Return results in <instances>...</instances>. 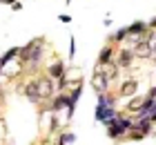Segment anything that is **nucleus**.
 Wrapping results in <instances>:
<instances>
[{"mask_svg": "<svg viewBox=\"0 0 156 145\" xmlns=\"http://www.w3.org/2000/svg\"><path fill=\"white\" fill-rule=\"evenodd\" d=\"M42 40H31L29 45L20 47V58H23V63H29L31 67H36V65L42 60Z\"/></svg>", "mask_w": 156, "mask_h": 145, "instance_id": "1", "label": "nucleus"}, {"mask_svg": "<svg viewBox=\"0 0 156 145\" xmlns=\"http://www.w3.org/2000/svg\"><path fill=\"white\" fill-rule=\"evenodd\" d=\"M134 127V121L127 118V116H116L114 121L107 125V136L109 139H123L127 136V132Z\"/></svg>", "mask_w": 156, "mask_h": 145, "instance_id": "2", "label": "nucleus"}, {"mask_svg": "<svg viewBox=\"0 0 156 145\" xmlns=\"http://www.w3.org/2000/svg\"><path fill=\"white\" fill-rule=\"evenodd\" d=\"M109 85H112V81L105 74V65H96V71L91 74V87L98 94H103V92H109Z\"/></svg>", "mask_w": 156, "mask_h": 145, "instance_id": "3", "label": "nucleus"}, {"mask_svg": "<svg viewBox=\"0 0 156 145\" xmlns=\"http://www.w3.org/2000/svg\"><path fill=\"white\" fill-rule=\"evenodd\" d=\"M36 83H38V89H40L42 100L51 98L54 92H58V83H56L51 76H40V78H36Z\"/></svg>", "mask_w": 156, "mask_h": 145, "instance_id": "4", "label": "nucleus"}, {"mask_svg": "<svg viewBox=\"0 0 156 145\" xmlns=\"http://www.w3.org/2000/svg\"><path fill=\"white\" fill-rule=\"evenodd\" d=\"M116 116H118L116 107H109V105H96V114H94L96 123H103V125H109V123L114 121Z\"/></svg>", "mask_w": 156, "mask_h": 145, "instance_id": "5", "label": "nucleus"}, {"mask_svg": "<svg viewBox=\"0 0 156 145\" xmlns=\"http://www.w3.org/2000/svg\"><path fill=\"white\" fill-rule=\"evenodd\" d=\"M134 60H136V54H134V49H127V47H123V49H120V52L116 54V60H114V63L118 65L120 69H129Z\"/></svg>", "mask_w": 156, "mask_h": 145, "instance_id": "6", "label": "nucleus"}, {"mask_svg": "<svg viewBox=\"0 0 156 145\" xmlns=\"http://www.w3.org/2000/svg\"><path fill=\"white\" fill-rule=\"evenodd\" d=\"M23 92H25V96L31 100V103H40L42 96H40V89H38V83L36 81H31V83H27L23 87Z\"/></svg>", "mask_w": 156, "mask_h": 145, "instance_id": "7", "label": "nucleus"}, {"mask_svg": "<svg viewBox=\"0 0 156 145\" xmlns=\"http://www.w3.org/2000/svg\"><path fill=\"white\" fill-rule=\"evenodd\" d=\"M136 92H138V81H136V78H127V81H123V85H120V96L129 98Z\"/></svg>", "mask_w": 156, "mask_h": 145, "instance_id": "8", "label": "nucleus"}, {"mask_svg": "<svg viewBox=\"0 0 156 145\" xmlns=\"http://www.w3.org/2000/svg\"><path fill=\"white\" fill-rule=\"evenodd\" d=\"M47 76H51L54 81H60V78L65 76V65H62V63H58V60H56V63H51V65L47 67Z\"/></svg>", "mask_w": 156, "mask_h": 145, "instance_id": "9", "label": "nucleus"}, {"mask_svg": "<svg viewBox=\"0 0 156 145\" xmlns=\"http://www.w3.org/2000/svg\"><path fill=\"white\" fill-rule=\"evenodd\" d=\"M116 60V52L112 47H103L101 54H98V65H109Z\"/></svg>", "mask_w": 156, "mask_h": 145, "instance_id": "10", "label": "nucleus"}, {"mask_svg": "<svg viewBox=\"0 0 156 145\" xmlns=\"http://www.w3.org/2000/svg\"><path fill=\"white\" fill-rule=\"evenodd\" d=\"M134 54H136V58H152V56H154L152 47L147 45V42H143V45H138L136 49H134Z\"/></svg>", "mask_w": 156, "mask_h": 145, "instance_id": "11", "label": "nucleus"}, {"mask_svg": "<svg viewBox=\"0 0 156 145\" xmlns=\"http://www.w3.org/2000/svg\"><path fill=\"white\" fill-rule=\"evenodd\" d=\"M143 103H145V96H138V98L129 100V105H127V112H129V114H136L140 107H143Z\"/></svg>", "mask_w": 156, "mask_h": 145, "instance_id": "12", "label": "nucleus"}, {"mask_svg": "<svg viewBox=\"0 0 156 145\" xmlns=\"http://www.w3.org/2000/svg\"><path fill=\"white\" fill-rule=\"evenodd\" d=\"M147 29H150V25H147V23H143V20H136L134 25L127 27V31H129V34H140V31H147Z\"/></svg>", "mask_w": 156, "mask_h": 145, "instance_id": "13", "label": "nucleus"}, {"mask_svg": "<svg viewBox=\"0 0 156 145\" xmlns=\"http://www.w3.org/2000/svg\"><path fill=\"white\" fill-rule=\"evenodd\" d=\"M83 94V85H74V92H69V100H72V110H76L78 105V98Z\"/></svg>", "mask_w": 156, "mask_h": 145, "instance_id": "14", "label": "nucleus"}, {"mask_svg": "<svg viewBox=\"0 0 156 145\" xmlns=\"http://www.w3.org/2000/svg\"><path fill=\"white\" fill-rule=\"evenodd\" d=\"M127 36H129V31H127V27H123V29H118V31H116V36L112 40H114V42H125Z\"/></svg>", "mask_w": 156, "mask_h": 145, "instance_id": "15", "label": "nucleus"}, {"mask_svg": "<svg viewBox=\"0 0 156 145\" xmlns=\"http://www.w3.org/2000/svg\"><path fill=\"white\" fill-rule=\"evenodd\" d=\"M76 141V134H62L58 139V145H67V143H74Z\"/></svg>", "mask_w": 156, "mask_h": 145, "instance_id": "16", "label": "nucleus"}, {"mask_svg": "<svg viewBox=\"0 0 156 145\" xmlns=\"http://www.w3.org/2000/svg\"><path fill=\"white\" fill-rule=\"evenodd\" d=\"M74 54H76V40L72 38V40H69V56L74 58Z\"/></svg>", "mask_w": 156, "mask_h": 145, "instance_id": "17", "label": "nucleus"}, {"mask_svg": "<svg viewBox=\"0 0 156 145\" xmlns=\"http://www.w3.org/2000/svg\"><path fill=\"white\" fill-rule=\"evenodd\" d=\"M60 23H72V16H67V13H62V16H60Z\"/></svg>", "mask_w": 156, "mask_h": 145, "instance_id": "18", "label": "nucleus"}, {"mask_svg": "<svg viewBox=\"0 0 156 145\" xmlns=\"http://www.w3.org/2000/svg\"><path fill=\"white\" fill-rule=\"evenodd\" d=\"M11 9H13V11L20 9V2H18V0H13V2H11Z\"/></svg>", "mask_w": 156, "mask_h": 145, "instance_id": "19", "label": "nucleus"}, {"mask_svg": "<svg viewBox=\"0 0 156 145\" xmlns=\"http://www.w3.org/2000/svg\"><path fill=\"white\" fill-rule=\"evenodd\" d=\"M147 96H152V98H156V85L152 87V92H150V94H147Z\"/></svg>", "mask_w": 156, "mask_h": 145, "instance_id": "20", "label": "nucleus"}, {"mask_svg": "<svg viewBox=\"0 0 156 145\" xmlns=\"http://www.w3.org/2000/svg\"><path fill=\"white\" fill-rule=\"evenodd\" d=\"M2 103H5V94L0 92V107H2Z\"/></svg>", "mask_w": 156, "mask_h": 145, "instance_id": "21", "label": "nucleus"}, {"mask_svg": "<svg viewBox=\"0 0 156 145\" xmlns=\"http://www.w3.org/2000/svg\"><path fill=\"white\" fill-rule=\"evenodd\" d=\"M150 27H156V18H154V20H152V23H150Z\"/></svg>", "mask_w": 156, "mask_h": 145, "instance_id": "22", "label": "nucleus"}, {"mask_svg": "<svg viewBox=\"0 0 156 145\" xmlns=\"http://www.w3.org/2000/svg\"><path fill=\"white\" fill-rule=\"evenodd\" d=\"M152 60H154V65H156V54H154V56H152Z\"/></svg>", "mask_w": 156, "mask_h": 145, "instance_id": "23", "label": "nucleus"}, {"mask_svg": "<svg viewBox=\"0 0 156 145\" xmlns=\"http://www.w3.org/2000/svg\"><path fill=\"white\" fill-rule=\"evenodd\" d=\"M0 83H2V71H0Z\"/></svg>", "mask_w": 156, "mask_h": 145, "instance_id": "24", "label": "nucleus"}, {"mask_svg": "<svg viewBox=\"0 0 156 145\" xmlns=\"http://www.w3.org/2000/svg\"><path fill=\"white\" fill-rule=\"evenodd\" d=\"M67 2H72V0H67Z\"/></svg>", "mask_w": 156, "mask_h": 145, "instance_id": "25", "label": "nucleus"}]
</instances>
